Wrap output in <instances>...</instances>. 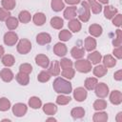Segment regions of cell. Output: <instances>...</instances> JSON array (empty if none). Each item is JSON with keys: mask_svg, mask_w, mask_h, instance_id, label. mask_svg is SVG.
Instances as JSON below:
<instances>
[{"mask_svg": "<svg viewBox=\"0 0 122 122\" xmlns=\"http://www.w3.org/2000/svg\"><path fill=\"white\" fill-rule=\"evenodd\" d=\"M10 108V102L8 98L2 97L0 98V111L1 112H6Z\"/></svg>", "mask_w": 122, "mask_h": 122, "instance_id": "obj_38", "label": "cell"}, {"mask_svg": "<svg viewBox=\"0 0 122 122\" xmlns=\"http://www.w3.org/2000/svg\"><path fill=\"white\" fill-rule=\"evenodd\" d=\"M87 95H88L87 91H86L84 88H82V87L76 88V89L74 90V92H73V97H74L75 100L78 101V102L84 101V100L87 98Z\"/></svg>", "mask_w": 122, "mask_h": 122, "instance_id": "obj_8", "label": "cell"}, {"mask_svg": "<svg viewBox=\"0 0 122 122\" xmlns=\"http://www.w3.org/2000/svg\"><path fill=\"white\" fill-rule=\"evenodd\" d=\"M19 70H20V71L29 74V73L31 72V71H32V67H31V65H30V64H28V63H24V64H21V65H20Z\"/></svg>", "mask_w": 122, "mask_h": 122, "instance_id": "obj_44", "label": "cell"}, {"mask_svg": "<svg viewBox=\"0 0 122 122\" xmlns=\"http://www.w3.org/2000/svg\"><path fill=\"white\" fill-rule=\"evenodd\" d=\"M78 16H79V19L83 22H87L90 17H91V9H90V6L88 4V2H82L81 3V8L78 11Z\"/></svg>", "mask_w": 122, "mask_h": 122, "instance_id": "obj_2", "label": "cell"}, {"mask_svg": "<svg viewBox=\"0 0 122 122\" xmlns=\"http://www.w3.org/2000/svg\"><path fill=\"white\" fill-rule=\"evenodd\" d=\"M52 87H53V90L58 92V93H70L71 92V84L70 81L64 79V78H61V77H57L54 81H53V84H52Z\"/></svg>", "mask_w": 122, "mask_h": 122, "instance_id": "obj_1", "label": "cell"}, {"mask_svg": "<svg viewBox=\"0 0 122 122\" xmlns=\"http://www.w3.org/2000/svg\"><path fill=\"white\" fill-rule=\"evenodd\" d=\"M27 106L23 103H17L15 104L13 107H12V112L15 116H18V117H21L23 115H25V113L27 112Z\"/></svg>", "mask_w": 122, "mask_h": 122, "instance_id": "obj_7", "label": "cell"}, {"mask_svg": "<svg viewBox=\"0 0 122 122\" xmlns=\"http://www.w3.org/2000/svg\"><path fill=\"white\" fill-rule=\"evenodd\" d=\"M97 79L95 77H89L85 80V88L89 91H92L95 88L96 84H97Z\"/></svg>", "mask_w": 122, "mask_h": 122, "instance_id": "obj_32", "label": "cell"}, {"mask_svg": "<svg viewBox=\"0 0 122 122\" xmlns=\"http://www.w3.org/2000/svg\"><path fill=\"white\" fill-rule=\"evenodd\" d=\"M71 54L73 58L75 59H80L84 56L85 54V51L83 48H79V47H73L71 51Z\"/></svg>", "mask_w": 122, "mask_h": 122, "instance_id": "obj_21", "label": "cell"}, {"mask_svg": "<svg viewBox=\"0 0 122 122\" xmlns=\"http://www.w3.org/2000/svg\"><path fill=\"white\" fill-rule=\"evenodd\" d=\"M94 90L96 96L99 98H105L109 94V87L105 83H99V84L97 83Z\"/></svg>", "mask_w": 122, "mask_h": 122, "instance_id": "obj_5", "label": "cell"}, {"mask_svg": "<svg viewBox=\"0 0 122 122\" xmlns=\"http://www.w3.org/2000/svg\"><path fill=\"white\" fill-rule=\"evenodd\" d=\"M88 4L90 6V9L92 10V11L94 14H98V13L101 12L102 7L99 4V2H97L96 0H88Z\"/></svg>", "mask_w": 122, "mask_h": 122, "instance_id": "obj_17", "label": "cell"}, {"mask_svg": "<svg viewBox=\"0 0 122 122\" xmlns=\"http://www.w3.org/2000/svg\"><path fill=\"white\" fill-rule=\"evenodd\" d=\"M112 45H113L114 47H119V46H121V30H120L119 29L116 30V38L113 39Z\"/></svg>", "mask_w": 122, "mask_h": 122, "instance_id": "obj_47", "label": "cell"}, {"mask_svg": "<svg viewBox=\"0 0 122 122\" xmlns=\"http://www.w3.org/2000/svg\"><path fill=\"white\" fill-rule=\"evenodd\" d=\"M14 57L11 54H5L2 57V63L6 67H10L14 64Z\"/></svg>", "mask_w": 122, "mask_h": 122, "instance_id": "obj_35", "label": "cell"}, {"mask_svg": "<svg viewBox=\"0 0 122 122\" xmlns=\"http://www.w3.org/2000/svg\"><path fill=\"white\" fill-rule=\"evenodd\" d=\"M113 54H114V56H116L118 59H120V58L122 57V51H121L120 46H119L117 49H114V50H113Z\"/></svg>", "mask_w": 122, "mask_h": 122, "instance_id": "obj_49", "label": "cell"}, {"mask_svg": "<svg viewBox=\"0 0 122 122\" xmlns=\"http://www.w3.org/2000/svg\"><path fill=\"white\" fill-rule=\"evenodd\" d=\"M74 70L71 68H67V69H64L63 71H62V75L65 77V78H68V79H71L73 76H74Z\"/></svg>", "mask_w": 122, "mask_h": 122, "instance_id": "obj_43", "label": "cell"}, {"mask_svg": "<svg viewBox=\"0 0 122 122\" xmlns=\"http://www.w3.org/2000/svg\"><path fill=\"white\" fill-rule=\"evenodd\" d=\"M18 18H19V21L21 22V23H24V24H27V23H29L30 21V13L29 12V11H27V10H22L20 13H19V16H18Z\"/></svg>", "mask_w": 122, "mask_h": 122, "instance_id": "obj_36", "label": "cell"}, {"mask_svg": "<svg viewBox=\"0 0 122 122\" xmlns=\"http://www.w3.org/2000/svg\"><path fill=\"white\" fill-rule=\"evenodd\" d=\"M35 63H36L38 66H40V67L46 69V68L49 67L50 59H49V57H48L47 55H45V54H38V55L35 56Z\"/></svg>", "mask_w": 122, "mask_h": 122, "instance_id": "obj_9", "label": "cell"}, {"mask_svg": "<svg viewBox=\"0 0 122 122\" xmlns=\"http://www.w3.org/2000/svg\"><path fill=\"white\" fill-rule=\"evenodd\" d=\"M110 101L113 105H119L122 102V93L119 91H112L110 94Z\"/></svg>", "mask_w": 122, "mask_h": 122, "instance_id": "obj_12", "label": "cell"}, {"mask_svg": "<svg viewBox=\"0 0 122 122\" xmlns=\"http://www.w3.org/2000/svg\"><path fill=\"white\" fill-rule=\"evenodd\" d=\"M102 31H103L102 27H101L100 25H98V24H92V25H91L90 28H89V32H90L92 36H94V37L100 36V35L102 34Z\"/></svg>", "mask_w": 122, "mask_h": 122, "instance_id": "obj_14", "label": "cell"}, {"mask_svg": "<svg viewBox=\"0 0 122 122\" xmlns=\"http://www.w3.org/2000/svg\"><path fill=\"white\" fill-rule=\"evenodd\" d=\"M107 108V102L103 99H97L93 103V109L95 111H102Z\"/></svg>", "mask_w": 122, "mask_h": 122, "instance_id": "obj_37", "label": "cell"}, {"mask_svg": "<svg viewBox=\"0 0 122 122\" xmlns=\"http://www.w3.org/2000/svg\"><path fill=\"white\" fill-rule=\"evenodd\" d=\"M116 121L117 122H122V112H119L116 116Z\"/></svg>", "mask_w": 122, "mask_h": 122, "instance_id": "obj_52", "label": "cell"}, {"mask_svg": "<svg viewBox=\"0 0 122 122\" xmlns=\"http://www.w3.org/2000/svg\"><path fill=\"white\" fill-rule=\"evenodd\" d=\"M66 3H68L69 5H76L80 2V0H65Z\"/></svg>", "mask_w": 122, "mask_h": 122, "instance_id": "obj_51", "label": "cell"}, {"mask_svg": "<svg viewBox=\"0 0 122 122\" xmlns=\"http://www.w3.org/2000/svg\"><path fill=\"white\" fill-rule=\"evenodd\" d=\"M96 48V41L94 38L89 36L85 39V49L88 51H92Z\"/></svg>", "mask_w": 122, "mask_h": 122, "instance_id": "obj_20", "label": "cell"}, {"mask_svg": "<svg viewBox=\"0 0 122 122\" xmlns=\"http://www.w3.org/2000/svg\"><path fill=\"white\" fill-rule=\"evenodd\" d=\"M117 13V9L113 8L112 6H106L104 8V15L107 19H112Z\"/></svg>", "mask_w": 122, "mask_h": 122, "instance_id": "obj_18", "label": "cell"}, {"mask_svg": "<svg viewBox=\"0 0 122 122\" xmlns=\"http://www.w3.org/2000/svg\"><path fill=\"white\" fill-rule=\"evenodd\" d=\"M59 65L61 66L62 69H67V68H71L72 66V61L70 60L69 58H63L61 59Z\"/></svg>", "mask_w": 122, "mask_h": 122, "instance_id": "obj_45", "label": "cell"}, {"mask_svg": "<svg viewBox=\"0 0 122 122\" xmlns=\"http://www.w3.org/2000/svg\"><path fill=\"white\" fill-rule=\"evenodd\" d=\"M0 77L5 82H10L13 79V73L10 69H3L0 71Z\"/></svg>", "mask_w": 122, "mask_h": 122, "instance_id": "obj_16", "label": "cell"}, {"mask_svg": "<svg viewBox=\"0 0 122 122\" xmlns=\"http://www.w3.org/2000/svg\"><path fill=\"white\" fill-rule=\"evenodd\" d=\"M49 73L51 75H53V76H57L59 73H60V67H59V62L54 60L51 62V64L50 65L49 67Z\"/></svg>", "mask_w": 122, "mask_h": 122, "instance_id": "obj_15", "label": "cell"}, {"mask_svg": "<svg viewBox=\"0 0 122 122\" xmlns=\"http://www.w3.org/2000/svg\"><path fill=\"white\" fill-rule=\"evenodd\" d=\"M69 29L73 32H78L81 30V23L77 19H71L69 22Z\"/></svg>", "mask_w": 122, "mask_h": 122, "instance_id": "obj_24", "label": "cell"}, {"mask_svg": "<svg viewBox=\"0 0 122 122\" xmlns=\"http://www.w3.org/2000/svg\"><path fill=\"white\" fill-rule=\"evenodd\" d=\"M51 41V37L47 32H41L36 36V42L39 45H46Z\"/></svg>", "mask_w": 122, "mask_h": 122, "instance_id": "obj_11", "label": "cell"}, {"mask_svg": "<svg viewBox=\"0 0 122 122\" xmlns=\"http://www.w3.org/2000/svg\"><path fill=\"white\" fill-rule=\"evenodd\" d=\"M4 51H4V48L0 45V58L3 57V55H4Z\"/></svg>", "mask_w": 122, "mask_h": 122, "instance_id": "obj_53", "label": "cell"}, {"mask_svg": "<svg viewBox=\"0 0 122 122\" xmlns=\"http://www.w3.org/2000/svg\"><path fill=\"white\" fill-rule=\"evenodd\" d=\"M103 64L106 68H112L116 64V60L110 54H107L103 57Z\"/></svg>", "mask_w": 122, "mask_h": 122, "instance_id": "obj_26", "label": "cell"}, {"mask_svg": "<svg viewBox=\"0 0 122 122\" xmlns=\"http://www.w3.org/2000/svg\"><path fill=\"white\" fill-rule=\"evenodd\" d=\"M43 111L46 114L49 115H53L56 112H57V107L53 104V103H47L44 105L43 107Z\"/></svg>", "mask_w": 122, "mask_h": 122, "instance_id": "obj_22", "label": "cell"}, {"mask_svg": "<svg viewBox=\"0 0 122 122\" xmlns=\"http://www.w3.org/2000/svg\"><path fill=\"white\" fill-rule=\"evenodd\" d=\"M93 121L94 122H106L108 120V114L104 112H98L93 114Z\"/></svg>", "mask_w": 122, "mask_h": 122, "instance_id": "obj_30", "label": "cell"}, {"mask_svg": "<svg viewBox=\"0 0 122 122\" xmlns=\"http://www.w3.org/2000/svg\"><path fill=\"white\" fill-rule=\"evenodd\" d=\"M71 97L70 96H66V95H58L56 98V103L58 105H67L68 103L71 102Z\"/></svg>", "mask_w": 122, "mask_h": 122, "instance_id": "obj_42", "label": "cell"}, {"mask_svg": "<svg viewBox=\"0 0 122 122\" xmlns=\"http://www.w3.org/2000/svg\"><path fill=\"white\" fill-rule=\"evenodd\" d=\"M51 121H55L54 118H49V119H48V121H51Z\"/></svg>", "mask_w": 122, "mask_h": 122, "instance_id": "obj_55", "label": "cell"}, {"mask_svg": "<svg viewBox=\"0 0 122 122\" xmlns=\"http://www.w3.org/2000/svg\"><path fill=\"white\" fill-rule=\"evenodd\" d=\"M15 78H16L17 82H18L20 85H22V86H26V85H28L29 82H30L29 74H28V73H25V72H22V71H19V72L16 74Z\"/></svg>", "mask_w": 122, "mask_h": 122, "instance_id": "obj_13", "label": "cell"}, {"mask_svg": "<svg viewBox=\"0 0 122 122\" xmlns=\"http://www.w3.org/2000/svg\"><path fill=\"white\" fill-rule=\"evenodd\" d=\"M16 5V2L15 0H2V6L4 9L8 10H10L12 9H14Z\"/></svg>", "mask_w": 122, "mask_h": 122, "instance_id": "obj_41", "label": "cell"}, {"mask_svg": "<svg viewBox=\"0 0 122 122\" xmlns=\"http://www.w3.org/2000/svg\"><path fill=\"white\" fill-rule=\"evenodd\" d=\"M88 59L92 64H98L102 59V55L99 51H93L89 54Z\"/></svg>", "mask_w": 122, "mask_h": 122, "instance_id": "obj_25", "label": "cell"}, {"mask_svg": "<svg viewBox=\"0 0 122 122\" xmlns=\"http://www.w3.org/2000/svg\"><path fill=\"white\" fill-rule=\"evenodd\" d=\"M106 73H107V68L105 66L99 65V66H96L93 69V74L96 77H103Z\"/></svg>", "mask_w": 122, "mask_h": 122, "instance_id": "obj_33", "label": "cell"}, {"mask_svg": "<svg viewBox=\"0 0 122 122\" xmlns=\"http://www.w3.org/2000/svg\"><path fill=\"white\" fill-rule=\"evenodd\" d=\"M75 69L80 72H89L92 70V63L86 59H79L75 62Z\"/></svg>", "mask_w": 122, "mask_h": 122, "instance_id": "obj_3", "label": "cell"}, {"mask_svg": "<svg viewBox=\"0 0 122 122\" xmlns=\"http://www.w3.org/2000/svg\"><path fill=\"white\" fill-rule=\"evenodd\" d=\"M112 24L114 26L120 27L122 24V15L121 14H116V16H114V18L112 19Z\"/></svg>", "mask_w": 122, "mask_h": 122, "instance_id": "obj_48", "label": "cell"}, {"mask_svg": "<svg viewBox=\"0 0 122 122\" xmlns=\"http://www.w3.org/2000/svg\"><path fill=\"white\" fill-rule=\"evenodd\" d=\"M6 26L9 30H15L18 27V19L15 18V17L10 16L6 20Z\"/></svg>", "mask_w": 122, "mask_h": 122, "instance_id": "obj_29", "label": "cell"}, {"mask_svg": "<svg viewBox=\"0 0 122 122\" xmlns=\"http://www.w3.org/2000/svg\"><path fill=\"white\" fill-rule=\"evenodd\" d=\"M67 47L63 43H56L55 46L53 47V52L57 56H65L67 54Z\"/></svg>", "mask_w": 122, "mask_h": 122, "instance_id": "obj_10", "label": "cell"}, {"mask_svg": "<svg viewBox=\"0 0 122 122\" xmlns=\"http://www.w3.org/2000/svg\"><path fill=\"white\" fill-rule=\"evenodd\" d=\"M76 16V7H69L64 11V17L68 20L73 19Z\"/></svg>", "mask_w": 122, "mask_h": 122, "instance_id": "obj_23", "label": "cell"}, {"mask_svg": "<svg viewBox=\"0 0 122 122\" xmlns=\"http://www.w3.org/2000/svg\"><path fill=\"white\" fill-rule=\"evenodd\" d=\"M50 78H51V74L49 73V71H41L37 76V80L39 82H42V83H45V82L49 81Z\"/></svg>", "mask_w": 122, "mask_h": 122, "instance_id": "obj_40", "label": "cell"}, {"mask_svg": "<svg viewBox=\"0 0 122 122\" xmlns=\"http://www.w3.org/2000/svg\"><path fill=\"white\" fill-rule=\"evenodd\" d=\"M100 3H102V4H107L108 2H109V0H98Z\"/></svg>", "mask_w": 122, "mask_h": 122, "instance_id": "obj_54", "label": "cell"}, {"mask_svg": "<svg viewBox=\"0 0 122 122\" xmlns=\"http://www.w3.org/2000/svg\"><path fill=\"white\" fill-rule=\"evenodd\" d=\"M33 23L36 26H42L46 22V15L42 12H37L33 15Z\"/></svg>", "mask_w": 122, "mask_h": 122, "instance_id": "obj_19", "label": "cell"}, {"mask_svg": "<svg viewBox=\"0 0 122 122\" xmlns=\"http://www.w3.org/2000/svg\"><path fill=\"white\" fill-rule=\"evenodd\" d=\"M18 40V36L13 31H8L4 35V43L7 46H13Z\"/></svg>", "mask_w": 122, "mask_h": 122, "instance_id": "obj_6", "label": "cell"}, {"mask_svg": "<svg viewBox=\"0 0 122 122\" xmlns=\"http://www.w3.org/2000/svg\"><path fill=\"white\" fill-rule=\"evenodd\" d=\"M71 114L73 118L75 119H78V118H82L84 115H85V110L82 108V107H76L74 109L71 110Z\"/></svg>", "mask_w": 122, "mask_h": 122, "instance_id": "obj_27", "label": "cell"}, {"mask_svg": "<svg viewBox=\"0 0 122 122\" xmlns=\"http://www.w3.org/2000/svg\"><path fill=\"white\" fill-rule=\"evenodd\" d=\"M59 39L61 41H69L71 38V33L70 30H63L59 32Z\"/></svg>", "mask_w": 122, "mask_h": 122, "instance_id": "obj_39", "label": "cell"}, {"mask_svg": "<svg viewBox=\"0 0 122 122\" xmlns=\"http://www.w3.org/2000/svg\"><path fill=\"white\" fill-rule=\"evenodd\" d=\"M29 105L32 109H39L41 107V105H42V102H41V99L39 97L32 96L29 100Z\"/></svg>", "mask_w": 122, "mask_h": 122, "instance_id": "obj_34", "label": "cell"}, {"mask_svg": "<svg viewBox=\"0 0 122 122\" xmlns=\"http://www.w3.org/2000/svg\"><path fill=\"white\" fill-rule=\"evenodd\" d=\"M10 13L8 10L4 9V8H0V21H4L7 20L10 17Z\"/></svg>", "mask_w": 122, "mask_h": 122, "instance_id": "obj_46", "label": "cell"}, {"mask_svg": "<svg viewBox=\"0 0 122 122\" xmlns=\"http://www.w3.org/2000/svg\"><path fill=\"white\" fill-rule=\"evenodd\" d=\"M31 50V43L28 39H21L17 44V51L21 54H27Z\"/></svg>", "mask_w": 122, "mask_h": 122, "instance_id": "obj_4", "label": "cell"}, {"mask_svg": "<svg viewBox=\"0 0 122 122\" xmlns=\"http://www.w3.org/2000/svg\"><path fill=\"white\" fill-rule=\"evenodd\" d=\"M63 19L58 17V16H55V17H52L51 19V26L53 28V29H56V30H60L62 27H63Z\"/></svg>", "mask_w": 122, "mask_h": 122, "instance_id": "obj_28", "label": "cell"}, {"mask_svg": "<svg viewBox=\"0 0 122 122\" xmlns=\"http://www.w3.org/2000/svg\"><path fill=\"white\" fill-rule=\"evenodd\" d=\"M113 77H114V79H115V80L120 81V80L122 79V71H121V70H119V71H117L116 72H114Z\"/></svg>", "mask_w": 122, "mask_h": 122, "instance_id": "obj_50", "label": "cell"}, {"mask_svg": "<svg viewBox=\"0 0 122 122\" xmlns=\"http://www.w3.org/2000/svg\"><path fill=\"white\" fill-rule=\"evenodd\" d=\"M51 6L52 10L54 11H60L65 8V4L62 0H51Z\"/></svg>", "mask_w": 122, "mask_h": 122, "instance_id": "obj_31", "label": "cell"}]
</instances>
